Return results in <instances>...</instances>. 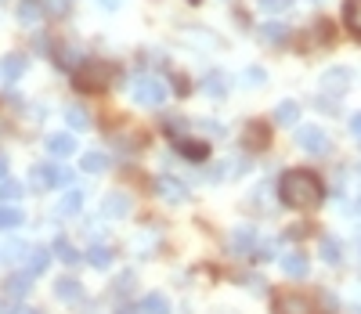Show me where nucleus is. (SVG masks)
Returning <instances> with one entry per match:
<instances>
[{
	"mask_svg": "<svg viewBox=\"0 0 361 314\" xmlns=\"http://www.w3.org/2000/svg\"><path fill=\"white\" fill-rule=\"evenodd\" d=\"M278 199L293 210H311L322 202V181L311 170H286L278 177Z\"/></svg>",
	"mask_w": 361,
	"mask_h": 314,
	"instance_id": "1",
	"label": "nucleus"
},
{
	"mask_svg": "<svg viewBox=\"0 0 361 314\" xmlns=\"http://www.w3.org/2000/svg\"><path fill=\"white\" fill-rule=\"evenodd\" d=\"M113 76H116V69L108 66V61H101V58H87L84 66L76 69L72 84H76V90L94 94V90H105L108 84H113Z\"/></svg>",
	"mask_w": 361,
	"mask_h": 314,
	"instance_id": "2",
	"label": "nucleus"
},
{
	"mask_svg": "<svg viewBox=\"0 0 361 314\" xmlns=\"http://www.w3.org/2000/svg\"><path fill=\"white\" fill-rule=\"evenodd\" d=\"M29 184H33L37 192H43V188H66V184H72V170L55 166V163H40V166H33V174H29Z\"/></svg>",
	"mask_w": 361,
	"mask_h": 314,
	"instance_id": "3",
	"label": "nucleus"
},
{
	"mask_svg": "<svg viewBox=\"0 0 361 314\" xmlns=\"http://www.w3.org/2000/svg\"><path fill=\"white\" fill-rule=\"evenodd\" d=\"M130 94H134V101H137V105L155 108V105H163V101H166V84H163V80H155V76H137L134 87H130Z\"/></svg>",
	"mask_w": 361,
	"mask_h": 314,
	"instance_id": "4",
	"label": "nucleus"
},
{
	"mask_svg": "<svg viewBox=\"0 0 361 314\" xmlns=\"http://www.w3.org/2000/svg\"><path fill=\"white\" fill-rule=\"evenodd\" d=\"M296 145H300L307 155H329V152H333L329 134L318 130V127H300V130H296Z\"/></svg>",
	"mask_w": 361,
	"mask_h": 314,
	"instance_id": "5",
	"label": "nucleus"
},
{
	"mask_svg": "<svg viewBox=\"0 0 361 314\" xmlns=\"http://www.w3.org/2000/svg\"><path fill=\"white\" fill-rule=\"evenodd\" d=\"M347 87H351V69H343V66L325 69V72H322V80H318V90L325 94V98H336V94H347Z\"/></svg>",
	"mask_w": 361,
	"mask_h": 314,
	"instance_id": "6",
	"label": "nucleus"
},
{
	"mask_svg": "<svg viewBox=\"0 0 361 314\" xmlns=\"http://www.w3.org/2000/svg\"><path fill=\"white\" fill-rule=\"evenodd\" d=\"M275 314H315V304L300 293H282L275 296Z\"/></svg>",
	"mask_w": 361,
	"mask_h": 314,
	"instance_id": "7",
	"label": "nucleus"
},
{
	"mask_svg": "<svg viewBox=\"0 0 361 314\" xmlns=\"http://www.w3.org/2000/svg\"><path fill=\"white\" fill-rule=\"evenodd\" d=\"M242 145L246 152H264L271 145V127H264V123H246V130H242Z\"/></svg>",
	"mask_w": 361,
	"mask_h": 314,
	"instance_id": "8",
	"label": "nucleus"
},
{
	"mask_svg": "<svg viewBox=\"0 0 361 314\" xmlns=\"http://www.w3.org/2000/svg\"><path fill=\"white\" fill-rule=\"evenodd\" d=\"M155 192H159L166 202H174V206H177V202H188V188L181 181H174V177H166V174L155 181Z\"/></svg>",
	"mask_w": 361,
	"mask_h": 314,
	"instance_id": "9",
	"label": "nucleus"
},
{
	"mask_svg": "<svg viewBox=\"0 0 361 314\" xmlns=\"http://www.w3.org/2000/svg\"><path fill=\"white\" fill-rule=\"evenodd\" d=\"M101 213L105 217H116V221H119V217H127L130 213V195L127 192H108L105 202H101Z\"/></svg>",
	"mask_w": 361,
	"mask_h": 314,
	"instance_id": "10",
	"label": "nucleus"
},
{
	"mask_svg": "<svg viewBox=\"0 0 361 314\" xmlns=\"http://www.w3.org/2000/svg\"><path fill=\"white\" fill-rule=\"evenodd\" d=\"M228 242H231L235 253H257V246H260V239H257L253 228H235Z\"/></svg>",
	"mask_w": 361,
	"mask_h": 314,
	"instance_id": "11",
	"label": "nucleus"
},
{
	"mask_svg": "<svg viewBox=\"0 0 361 314\" xmlns=\"http://www.w3.org/2000/svg\"><path fill=\"white\" fill-rule=\"evenodd\" d=\"M282 271H286V278H307L311 264H307V257L300 253V249H293V253L282 257Z\"/></svg>",
	"mask_w": 361,
	"mask_h": 314,
	"instance_id": "12",
	"label": "nucleus"
},
{
	"mask_svg": "<svg viewBox=\"0 0 361 314\" xmlns=\"http://www.w3.org/2000/svg\"><path fill=\"white\" fill-rule=\"evenodd\" d=\"M33 289V275L29 271H19V275H8V282H4V293L11 296V300H22V296Z\"/></svg>",
	"mask_w": 361,
	"mask_h": 314,
	"instance_id": "13",
	"label": "nucleus"
},
{
	"mask_svg": "<svg viewBox=\"0 0 361 314\" xmlns=\"http://www.w3.org/2000/svg\"><path fill=\"white\" fill-rule=\"evenodd\" d=\"M177 152L184 155V159H192V163H202L210 155V145H206V141H195V137H181Z\"/></svg>",
	"mask_w": 361,
	"mask_h": 314,
	"instance_id": "14",
	"label": "nucleus"
},
{
	"mask_svg": "<svg viewBox=\"0 0 361 314\" xmlns=\"http://www.w3.org/2000/svg\"><path fill=\"white\" fill-rule=\"evenodd\" d=\"M55 296H58L61 304H76V300L84 296V286H80L76 278H58V282H55Z\"/></svg>",
	"mask_w": 361,
	"mask_h": 314,
	"instance_id": "15",
	"label": "nucleus"
},
{
	"mask_svg": "<svg viewBox=\"0 0 361 314\" xmlns=\"http://www.w3.org/2000/svg\"><path fill=\"white\" fill-rule=\"evenodd\" d=\"M47 152H51L55 159H66V155H72L76 152L72 134H51V137H47Z\"/></svg>",
	"mask_w": 361,
	"mask_h": 314,
	"instance_id": "16",
	"label": "nucleus"
},
{
	"mask_svg": "<svg viewBox=\"0 0 361 314\" xmlns=\"http://www.w3.org/2000/svg\"><path fill=\"white\" fill-rule=\"evenodd\" d=\"M47 268H51V249H40V246H37V249H29V257H26V271L37 278V275H43Z\"/></svg>",
	"mask_w": 361,
	"mask_h": 314,
	"instance_id": "17",
	"label": "nucleus"
},
{
	"mask_svg": "<svg viewBox=\"0 0 361 314\" xmlns=\"http://www.w3.org/2000/svg\"><path fill=\"white\" fill-rule=\"evenodd\" d=\"M80 210H84V192H76V188L61 195V202L55 206V213H58V217H76Z\"/></svg>",
	"mask_w": 361,
	"mask_h": 314,
	"instance_id": "18",
	"label": "nucleus"
},
{
	"mask_svg": "<svg viewBox=\"0 0 361 314\" xmlns=\"http://www.w3.org/2000/svg\"><path fill=\"white\" fill-rule=\"evenodd\" d=\"M26 66H29V61L22 58V55H8L4 61H0V76H4V80H22V72H26Z\"/></svg>",
	"mask_w": 361,
	"mask_h": 314,
	"instance_id": "19",
	"label": "nucleus"
},
{
	"mask_svg": "<svg viewBox=\"0 0 361 314\" xmlns=\"http://www.w3.org/2000/svg\"><path fill=\"white\" fill-rule=\"evenodd\" d=\"M80 170H84V174H105V170H108V155L105 152H84L80 155Z\"/></svg>",
	"mask_w": 361,
	"mask_h": 314,
	"instance_id": "20",
	"label": "nucleus"
},
{
	"mask_svg": "<svg viewBox=\"0 0 361 314\" xmlns=\"http://www.w3.org/2000/svg\"><path fill=\"white\" fill-rule=\"evenodd\" d=\"M202 90H206L210 98H224L228 94V76L224 72H206L202 76Z\"/></svg>",
	"mask_w": 361,
	"mask_h": 314,
	"instance_id": "21",
	"label": "nucleus"
},
{
	"mask_svg": "<svg viewBox=\"0 0 361 314\" xmlns=\"http://www.w3.org/2000/svg\"><path fill=\"white\" fill-rule=\"evenodd\" d=\"M318 253H322V260H325V264H340V260H343V246H340V239L325 235V239L318 242Z\"/></svg>",
	"mask_w": 361,
	"mask_h": 314,
	"instance_id": "22",
	"label": "nucleus"
},
{
	"mask_svg": "<svg viewBox=\"0 0 361 314\" xmlns=\"http://www.w3.org/2000/svg\"><path fill=\"white\" fill-rule=\"evenodd\" d=\"M343 22H347V29L361 40V0H347V4H343Z\"/></svg>",
	"mask_w": 361,
	"mask_h": 314,
	"instance_id": "23",
	"label": "nucleus"
},
{
	"mask_svg": "<svg viewBox=\"0 0 361 314\" xmlns=\"http://www.w3.org/2000/svg\"><path fill=\"white\" fill-rule=\"evenodd\" d=\"M141 314H170V300L163 293H148L145 300H141Z\"/></svg>",
	"mask_w": 361,
	"mask_h": 314,
	"instance_id": "24",
	"label": "nucleus"
},
{
	"mask_svg": "<svg viewBox=\"0 0 361 314\" xmlns=\"http://www.w3.org/2000/svg\"><path fill=\"white\" fill-rule=\"evenodd\" d=\"M87 264H90V268H98V271H105L108 264H113V249H108V246H90L87 249Z\"/></svg>",
	"mask_w": 361,
	"mask_h": 314,
	"instance_id": "25",
	"label": "nucleus"
},
{
	"mask_svg": "<svg viewBox=\"0 0 361 314\" xmlns=\"http://www.w3.org/2000/svg\"><path fill=\"white\" fill-rule=\"evenodd\" d=\"M296 119H300V105H296V101H282L275 108V123H282V127H293Z\"/></svg>",
	"mask_w": 361,
	"mask_h": 314,
	"instance_id": "26",
	"label": "nucleus"
},
{
	"mask_svg": "<svg viewBox=\"0 0 361 314\" xmlns=\"http://www.w3.org/2000/svg\"><path fill=\"white\" fill-rule=\"evenodd\" d=\"M286 37H289V29L282 22H264L260 26V40H268V43H286Z\"/></svg>",
	"mask_w": 361,
	"mask_h": 314,
	"instance_id": "27",
	"label": "nucleus"
},
{
	"mask_svg": "<svg viewBox=\"0 0 361 314\" xmlns=\"http://www.w3.org/2000/svg\"><path fill=\"white\" fill-rule=\"evenodd\" d=\"M22 192H26V188L19 181H11V177L0 181V202H4V206H11L14 199H22Z\"/></svg>",
	"mask_w": 361,
	"mask_h": 314,
	"instance_id": "28",
	"label": "nucleus"
},
{
	"mask_svg": "<svg viewBox=\"0 0 361 314\" xmlns=\"http://www.w3.org/2000/svg\"><path fill=\"white\" fill-rule=\"evenodd\" d=\"M22 210L19 206H0V231H8V228H22Z\"/></svg>",
	"mask_w": 361,
	"mask_h": 314,
	"instance_id": "29",
	"label": "nucleus"
},
{
	"mask_svg": "<svg viewBox=\"0 0 361 314\" xmlns=\"http://www.w3.org/2000/svg\"><path fill=\"white\" fill-rule=\"evenodd\" d=\"M66 119H69V127H72V130H87V127H90L87 108H80V105H69V108H66Z\"/></svg>",
	"mask_w": 361,
	"mask_h": 314,
	"instance_id": "30",
	"label": "nucleus"
},
{
	"mask_svg": "<svg viewBox=\"0 0 361 314\" xmlns=\"http://www.w3.org/2000/svg\"><path fill=\"white\" fill-rule=\"evenodd\" d=\"M51 253H55L61 264H69V268H72V264H80V253H76V249H72L66 239H55V249H51Z\"/></svg>",
	"mask_w": 361,
	"mask_h": 314,
	"instance_id": "31",
	"label": "nucleus"
},
{
	"mask_svg": "<svg viewBox=\"0 0 361 314\" xmlns=\"http://www.w3.org/2000/svg\"><path fill=\"white\" fill-rule=\"evenodd\" d=\"M55 61H58L61 69H72L76 61H80V55H76V47H58V51H55Z\"/></svg>",
	"mask_w": 361,
	"mask_h": 314,
	"instance_id": "32",
	"label": "nucleus"
},
{
	"mask_svg": "<svg viewBox=\"0 0 361 314\" xmlns=\"http://www.w3.org/2000/svg\"><path fill=\"white\" fill-rule=\"evenodd\" d=\"M311 37H315L318 43H333V22H315V26H311Z\"/></svg>",
	"mask_w": 361,
	"mask_h": 314,
	"instance_id": "33",
	"label": "nucleus"
},
{
	"mask_svg": "<svg viewBox=\"0 0 361 314\" xmlns=\"http://www.w3.org/2000/svg\"><path fill=\"white\" fill-rule=\"evenodd\" d=\"M184 127H188V123H184L181 116H163V130H166L170 137H174V134H184Z\"/></svg>",
	"mask_w": 361,
	"mask_h": 314,
	"instance_id": "34",
	"label": "nucleus"
},
{
	"mask_svg": "<svg viewBox=\"0 0 361 314\" xmlns=\"http://www.w3.org/2000/svg\"><path fill=\"white\" fill-rule=\"evenodd\" d=\"M19 19H22V22H37V19H40V4H33V0H26V4L19 8Z\"/></svg>",
	"mask_w": 361,
	"mask_h": 314,
	"instance_id": "35",
	"label": "nucleus"
},
{
	"mask_svg": "<svg viewBox=\"0 0 361 314\" xmlns=\"http://www.w3.org/2000/svg\"><path fill=\"white\" fill-rule=\"evenodd\" d=\"M289 4H293V0H260V8H264V11H271V14L289 11Z\"/></svg>",
	"mask_w": 361,
	"mask_h": 314,
	"instance_id": "36",
	"label": "nucleus"
},
{
	"mask_svg": "<svg viewBox=\"0 0 361 314\" xmlns=\"http://www.w3.org/2000/svg\"><path fill=\"white\" fill-rule=\"evenodd\" d=\"M246 80H249V84H264V80H268V72L253 66V69H246Z\"/></svg>",
	"mask_w": 361,
	"mask_h": 314,
	"instance_id": "37",
	"label": "nucleus"
},
{
	"mask_svg": "<svg viewBox=\"0 0 361 314\" xmlns=\"http://www.w3.org/2000/svg\"><path fill=\"white\" fill-rule=\"evenodd\" d=\"M307 231H311L307 224H296V228H289L286 235H289V239H304V235H307Z\"/></svg>",
	"mask_w": 361,
	"mask_h": 314,
	"instance_id": "38",
	"label": "nucleus"
},
{
	"mask_svg": "<svg viewBox=\"0 0 361 314\" xmlns=\"http://www.w3.org/2000/svg\"><path fill=\"white\" fill-rule=\"evenodd\" d=\"M47 8H51V11H58V14H61V11H69V0H51V4H47Z\"/></svg>",
	"mask_w": 361,
	"mask_h": 314,
	"instance_id": "39",
	"label": "nucleus"
},
{
	"mask_svg": "<svg viewBox=\"0 0 361 314\" xmlns=\"http://www.w3.org/2000/svg\"><path fill=\"white\" fill-rule=\"evenodd\" d=\"M351 130L361 137V112H354V116H351Z\"/></svg>",
	"mask_w": 361,
	"mask_h": 314,
	"instance_id": "40",
	"label": "nucleus"
},
{
	"mask_svg": "<svg viewBox=\"0 0 361 314\" xmlns=\"http://www.w3.org/2000/svg\"><path fill=\"white\" fill-rule=\"evenodd\" d=\"M119 4H123V0H101V8H108V11H116Z\"/></svg>",
	"mask_w": 361,
	"mask_h": 314,
	"instance_id": "41",
	"label": "nucleus"
},
{
	"mask_svg": "<svg viewBox=\"0 0 361 314\" xmlns=\"http://www.w3.org/2000/svg\"><path fill=\"white\" fill-rule=\"evenodd\" d=\"M11 314H40V311H37V307H14Z\"/></svg>",
	"mask_w": 361,
	"mask_h": 314,
	"instance_id": "42",
	"label": "nucleus"
},
{
	"mask_svg": "<svg viewBox=\"0 0 361 314\" xmlns=\"http://www.w3.org/2000/svg\"><path fill=\"white\" fill-rule=\"evenodd\" d=\"M4 177H8V159L0 155V181H4Z\"/></svg>",
	"mask_w": 361,
	"mask_h": 314,
	"instance_id": "43",
	"label": "nucleus"
},
{
	"mask_svg": "<svg viewBox=\"0 0 361 314\" xmlns=\"http://www.w3.org/2000/svg\"><path fill=\"white\" fill-rule=\"evenodd\" d=\"M354 213H358V217H361V199H358V202H354Z\"/></svg>",
	"mask_w": 361,
	"mask_h": 314,
	"instance_id": "44",
	"label": "nucleus"
}]
</instances>
